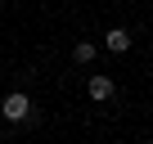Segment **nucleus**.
Segmentation results:
<instances>
[{
    "mask_svg": "<svg viewBox=\"0 0 153 144\" xmlns=\"http://www.w3.org/2000/svg\"><path fill=\"white\" fill-rule=\"evenodd\" d=\"M86 90H90V99H95V104H108V99L117 95V86H113V77H108V72H95V77L86 81Z\"/></svg>",
    "mask_w": 153,
    "mask_h": 144,
    "instance_id": "nucleus-1",
    "label": "nucleus"
},
{
    "mask_svg": "<svg viewBox=\"0 0 153 144\" xmlns=\"http://www.w3.org/2000/svg\"><path fill=\"white\" fill-rule=\"evenodd\" d=\"M5 117H9V122H27V117H32V99H27L23 90L5 95Z\"/></svg>",
    "mask_w": 153,
    "mask_h": 144,
    "instance_id": "nucleus-2",
    "label": "nucleus"
},
{
    "mask_svg": "<svg viewBox=\"0 0 153 144\" xmlns=\"http://www.w3.org/2000/svg\"><path fill=\"white\" fill-rule=\"evenodd\" d=\"M104 45H108L113 54H126V50H131V32H126V27H108V32H104Z\"/></svg>",
    "mask_w": 153,
    "mask_h": 144,
    "instance_id": "nucleus-3",
    "label": "nucleus"
},
{
    "mask_svg": "<svg viewBox=\"0 0 153 144\" xmlns=\"http://www.w3.org/2000/svg\"><path fill=\"white\" fill-rule=\"evenodd\" d=\"M72 59H76V63H90V59H95V45H90V41L72 45Z\"/></svg>",
    "mask_w": 153,
    "mask_h": 144,
    "instance_id": "nucleus-4",
    "label": "nucleus"
},
{
    "mask_svg": "<svg viewBox=\"0 0 153 144\" xmlns=\"http://www.w3.org/2000/svg\"><path fill=\"white\" fill-rule=\"evenodd\" d=\"M0 117H5V99H0Z\"/></svg>",
    "mask_w": 153,
    "mask_h": 144,
    "instance_id": "nucleus-5",
    "label": "nucleus"
}]
</instances>
